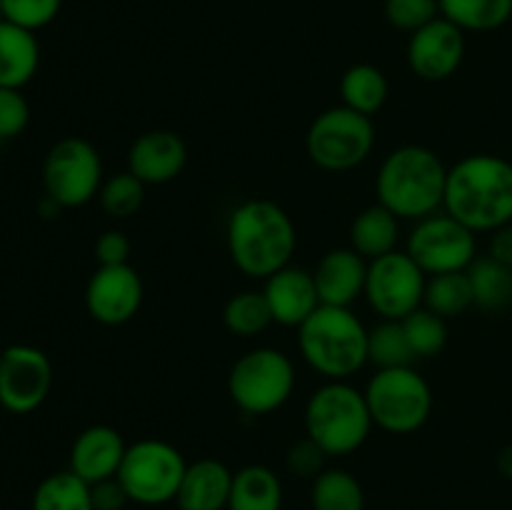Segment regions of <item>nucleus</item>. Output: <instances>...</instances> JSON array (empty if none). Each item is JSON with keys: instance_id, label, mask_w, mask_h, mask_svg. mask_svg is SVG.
Returning a JSON list of instances; mask_svg holds the SVG:
<instances>
[{"instance_id": "nucleus-1", "label": "nucleus", "mask_w": 512, "mask_h": 510, "mask_svg": "<svg viewBox=\"0 0 512 510\" xmlns=\"http://www.w3.org/2000/svg\"><path fill=\"white\" fill-rule=\"evenodd\" d=\"M225 243L240 273L268 280L290 265L298 248V230L288 210L275 200L250 198L230 213Z\"/></svg>"}, {"instance_id": "nucleus-2", "label": "nucleus", "mask_w": 512, "mask_h": 510, "mask_svg": "<svg viewBox=\"0 0 512 510\" xmlns=\"http://www.w3.org/2000/svg\"><path fill=\"white\" fill-rule=\"evenodd\" d=\"M443 210L478 233L512 223V163L493 153L465 155L448 168Z\"/></svg>"}, {"instance_id": "nucleus-3", "label": "nucleus", "mask_w": 512, "mask_h": 510, "mask_svg": "<svg viewBox=\"0 0 512 510\" xmlns=\"http://www.w3.org/2000/svg\"><path fill=\"white\" fill-rule=\"evenodd\" d=\"M448 168L425 145H400L380 163L375 178L378 203L400 220H423L440 213L445 203Z\"/></svg>"}, {"instance_id": "nucleus-4", "label": "nucleus", "mask_w": 512, "mask_h": 510, "mask_svg": "<svg viewBox=\"0 0 512 510\" xmlns=\"http://www.w3.org/2000/svg\"><path fill=\"white\" fill-rule=\"evenodd\" d=\"M298 348L325 380H350L368 365V328L350 308L318 305L298 328Z\"/></svg>"}, {"instance_id": "nucleus-5", "label": "nucleus", "mask_w": 512, "mask_h": 510, "mask_svg": "<svg viewBox=\"0 0 512 510\" xmlns=\"http://www.w3.org/2000/svg\"><path fill=\"white\" fill-rule=\"evenodd\" d=\"M373 428L365 390L350 385V380H328L305 403V435L328 458H343L360 450Z\"/></svg>"}, {"instance_id": "nucleus-6", "label": "nucleus", "mask_w": 512, "mask_h": 510, "mask_svg": "<svg viewBox=\"0 0 512 510\" xmlns=\"http://www.w3.org/2000/svg\"><path fill=\"white\" fill-rule=\"evenodd\" d=\"M295 365L283 350L253 348L240 355L228 373V395L245 415H270L283 408L295 390Z\"/></svg>"}, {"instance_id": "nucleus-7", "label": "nucleus", "mask_w": 512, "mask_h": 510, "mask_svg": "<svg viewBox=\"0 0 512 510\" xmlns=\"http://www.w3.org/2000/svg\"><path fill=\"white\" fill-rule=\"evenodd\" d=\"M365 400L373 423L393 435L418 433L433 413V388L413 365L378 370L365 385Z\"/></svg>"}, {"instance_id": "nucleus-8", "label": "nucleus", "mask_w": 512, "mask_h": 510, "mask_svg": "<svg viewBox=\"0 0 512 510\" xmlns=\"http://www.w3.org/2000/svg\"><path fill=\"white\" fill-rule=\"evenodd\" d=\"M375 145L373 118L345 105L323 110L305 135L308 158L328 173H348L370 158Z\"/></svg>"}, {"instance_id": "nucleus-9", "label": "nucleus", "mask_w": 512, "mask_h": 510, "mask_svg": "<svg viewBox=\"0 0 512 510\" xmlns=\"http://www.w3.org/2000/svg\"><path fill=\"white\" fill-rule=\"evenodd\" d=\"M185 470H188V460L175 445L158 438H145L128 445L118 480L128 493L130 503L153 508V505L173 503L178 498Z\"/></svg>"}, {"instance_id": "nucleus-10", "label": "nucleus", "mask_w": 512, "mask_h": 510, "mask_svg": "<svg viewBox=\"0 0 512 510\" xmlns=\"http://www.w3.org/2000/svg\"><path fill=\"white\" fill-rule=\"evenodd\" d=\"M103 158L90 140L68 135L43 160V188L60 208H83L103 188Z\"/></svg>"}, {"instance_id": "nucleus-11", "label": "nucleus", "mask_w": 512, "mask_h": 510, "mask_svg": "<svg viewBox=\"0 0 512 510\" xmlns=\"http://www.w3.org/2000/svg\"><path fill=\"white\" fill-rule=\"evenodd\" d=\"M405 253L428 278L463 273L478 258V235L443 210L415 223L405 243Z\"/></svg>"}, {"instance_id": "nucleus-12", "label": "nucleus", "mask_w": 512, "mask_h": 510, "mask_svg": "<svg viewBox=\"0 0 512 510\" xmlns=\"http://www.w3.org/2000/svg\"><path fill=\"white\" fill-rule=\"evenodd\" d=\"M428 275L405 250L375 258L368 263L365 300L383 320H405L423 308Z\"/></svg>"}, {"instance_id": "nucleus-13", "label": "nucleus", "mask_w": 512, "mask_h": 510, "mask_svg": "<svg viewBox=\"0 0 512 510\" xmlns=\"http://www.w3.org/2000/svg\"><path fill=\"white\" fill-rule=\"evenodd\" d=\"M53 388V363L35 345L3 348L0 360V405L8 413L28 415L48 400Z\"/></svg>"}, {"instance_id": "nucleus-14", "label": "nucleus", "mask_w": 512, "mask_h": 510, "mask_svg": "<svg viewBox=\"0 0 512 510\" xmlns=\"http://www.w3.org/2000/svg\"><path fill=\"white\" fill-rule=\"evenodd\" d=\"M145 288L143 278L130 263L100 265L85 285V308L100 325L118 328L140 313Z\"/></svg>"}, {"instance_id": "nucleus-15", "label": "nucleus", "mask_w": 512, "mask_h": 510, "mask_svg": "<svg viewBox=\"0 0 512 510\" xmlns=\"http://www.w3.org/2000/svg\"><path fill=\"white\" fill-rule=\"evenodd\" d=\"M465 60V30L438 15L433 23L410 33L408 65L420 80L440 83L453 78Z\"/></svg>"}, {"instance_id": "nucleus-16", "label": "nucleus", "mask_w": 512, "mask_h": 510, "mask_svg": "<svg viewBox=\"0 0 512 510\" xmlns=\"http://www.w3.org/2000/svg\"><path fill=\"white\" fill-rule=\"evenodd\" d=\"M188 165V145L173 130H148L128 150V170L145 185H165Z\"/></svg>"}, {"instance_id": "nucleus-17", "label": "nucleus", "mask_w": 512, "mask_h": 510, "mask_svg": "<svg viewBox=\"0 0 512 510\" xmlns=\"http://www.w3.org/2000/svg\"><path fill=\"white\" fill-rule=\"evenodd\" d=\"M125 450H128V443H125L118 428H113V425H90L73 440L68 470H73L88 485L115 478L120 465H123Z\"/></svg>"}, {"instance_id": "nucleus-18", "label": "nucleus", "mask_w": 512, "mask_h": 510, "mask_svg": "<svg viewBox=\"0 0 512 510\" xmlns=\"http://www.w3.org/2000/svg\"><path fill=\"white\" fill-rule=\"evenodd\" d=\"M263 295L268 300L273 320L283 328H300L320 305L313 273L305 268H295V265L270 275L265 280Z\"/></svg>"}, {"instance_id": "nucleus-19", "label": "nucleus", "mask_w": 512, "mask_h": 510, "mask_svg": "<svg viewBox=\"0 0 512 510\" xmlns=\"http://www.w3.org/2000/svg\"><path fill=\"white\" fill-rule=\"evenodd\" d=\"M368 263L353 248H333L315 265L313 278L318 288L320 305H338L350 308L360 295H365Z\"/></svg>"}, {"instance_id": "nucleus-20", "label": "nucleus", "mask_w": 512, "mask_h": 510, "mask_svg": "<svg viewBox=\"0 0 512 510\" xmlns=\"http://www.w3.org/2000/svg\"><path fill=\"white\" fill-rule=\"evenodd\" d=\"M233 470L215 458H200L188 463L178 490L180 510H228Z\"/></svg>"}, {"instance_id": "nucleus-21", "label": "nucleus", "mask_w": 512, "mask_h": 510, "mask_svg": "<svg viewBox=\"0 0 512 510\" xmlns=\"http://www.w3.org/2000/svg\"><path fill=\"white\" fill-rule=\"evenodd\" d=\"M40 68V43L33 30L0 18V88L23 90Z\"/></svg>"}, {"instance_id": "nucleus-22", "label": "nucleus", "mask_w": 512, "mask_h": 510, "mask_svg": "<svg viewBox=\"0 0 512 510\" xmlns=\"http://www.w3.org/2000/svg\"><path fill=\"white\" fill-rule=\"evenodd\" d=\"M400 218L390 213L385 205L375 203L365 208L350 225V248L365 260L383 258L398 250Z\"/></svg>"}, {"instance_id": "nucleus-23", "label": "nucleus", "mask_w": 512, "mask_h": 510, "mask_svg": "<svg viewBox=\"0 0 512 510\" xmlns=\"http://www.w3.org/2000/svg\"><path fill=\"white\" fill-rule=\"evenodd\" d=\"M228 510H283V483L268 465H245L233 475Z\"/></svg>"}, {"instance_id": "nucleus-24", "label": "nucleus", "mask_w": 512, "mask_h": 510, "mask_svg": "<svg viewBox=\"0 0 512 510\" xmlns=\"http://www.w3.org/2000/svg\"><path fill=\"white\" fill-rule=\"evenodd\" d=\"M388 95V78H385V73L378 65H350L343 73V78H340V98H343L345 108L358 110V113L368 115V118H373V115L383 110V105L388 103Z\"/></svg>"}, {"instance_id": "nucleus-25", "label": "nucleus", "mask_w": 512, "mask_h": 510, "mask_svg": "<svg viewBox=\"0 0 512 510\" xmlns=\"http://www.w3.org/2000/svg\"><path fill=\"white\" fill-rule=\"evenodd\" d=\"M470 285H473V298L480 310L500 313L512 305V268L490 258H475L468 268Z\"/></svg>"}, {"instance_id": "nucleus-26", "label": "nucleus", "mask_w": 512, "mask_h": 510, "mask_svg": "<svg viewBox=\"0 0 512 510\" xmlns=\"http://www.w3.org/2000/svg\"><path fill=\"white\" fill-rule=\"evenodd\" d=\"M440 15L465 33H493L512 18V0H438Z\"/></svg>"}, {"instance_id": "nucleus-27", "label": "nucleus", "mask_w": 512, "mask_h": 510, "mask_svg": "<svg viewBox=\"0 0 512 510\" xmlns=\"http://www.w3.org/2000/svg\"><path fill=\"white\" fill-rule=\"evenodd\" d=\"M33 510H95L90 485L73 470L50 473L35 488Z\"/></svg>"}, {"instance_id": "nucleus-28", "label": "nucleus", "mask_w": 512, "mask_h": 510, "mask_svg": "<svg viewBox=\"0 0 512 510\" xmlns=\"http://www.w3.org/2000/svg\"><path fill=\"white\" fill-rule=\"evenodd\" d=\"M313 510H365V490L353 473L325 468L310 488Z\"/></svg>"}, {"instance_id": "nucleus-29", "label": "nucleus", "mask_w": 512, "mask_h": 510, "mask_svg": "<svg viewBox=\"0 0 512 510\" xmlns=\"http://www.w3.org/2000/svg\"><path fill=\"white\" fill-rule=\"evenodd\" d=\"M423 305L440 315L443 320L458 318L465 310L475 305L473 298V285H470L468 270L463 273H443V275H430L425 283V300Z\"/></svg>"}, {"instance_id": "nucleus-30", "label": "nucleus", "mask_w": 512, "mask_h": 510, "mask_svg": "<svg viewBox=\"0 0 512 510\" xmlns=\"http://www.w3.org/2000/svg\"><path fill=\"white\" fill-rule=\"evenodd\" d=\"M415 360L418 355L405 335L403 320H383L368 330V363L378 370L408 368Z\"/></svg>"}, {"instance_id": "nucleus-31", "label": "nucleus", "mask_w": 512, "mask_h": 510, "mask_svg": "<svg viewBox=\"0 0 512 510\" xmlns=\"http://www.w3.org/2000/svg\"><path fill=\"white\" fill-rule=\"evenodd\" d=\"M223 323L238 338H255L275 323L263 290H243L225 303Z\"/></svg>"}, {"instance_id": "nucleus-32", "label": "nucleus", "mask_w": 512, "mask_h": 510, "mask_svg": "<svg viewBox=\"0 0 512 510\" xmlns=\"http://www.w3.org/2000/svg\"><path fill=\"white\" fill-rule=\"evenodd\" d=\"M100 208L105 215L115 220H125L143 208L145 200V183H140L130 170L118 175H110L98 193Z\"/></svg>"}, {"instance_id": "nucleus-33", "label": "nucleus", "mask_w": 512, "mask_h": 510, "mask_svg": "<svg viewBox=\"0 0 512 510\" xmlns=\"http://www.w3.org/2000/svg\"><path fill=\"white\" fill-rule=\"evenodd\" d=\"M403 328L418 358H435L448 345V320L435 315L425 305L403 320Z\"/></svg>"}, {"instance_id": "nucleus-34", "label": "nucleus", "mask_w": 512, "mask_h": 510, "mask_svg": "<svg viewBox=\"0 0 512 510\" xmlns=\"http://www.w3.org/2000/svg\"><path fill=\"white\" fill-rule=\"evenodd\" d=\"M60 8L63 0H0V18L38 33L58 18Z\"/></svg>"}, {"instance_id": "nucleus-35", "label": "nucleus", "mask_w": 512, "mask_h": 510, "mask_svg": "<svg viewBox=\"0 0 512 510\" xmlns=\"http://www.w3.org/2000/svg\"><path fill=\"white\" fill-rule=\"evenodd\" d=\"M440 15L438 0H385V18L395 30L415 33Z\"/></svg>"}, {"instance_id": "nucleus-36", "label": "nucleus", "mask_w": 512, "mask_h": 510, "mask_svg": "<svg viewBox=\"0 0 512 510\" xmlns=\"http://www.w3.org/2000/svg\"><path fill=\"white\" fill-rule=\"evenodd\" d=\"M30 125V103L23 90L0 88V140H13Z\"/></svg>"}, {"instance_id": "nucleus-37", "label": "nucleus", "mask_w": 512, "mask_h": 510, "mask_svg": "<svg viewBox=\"0 0 512 510\" xmlns=\"http://www.w3.org/2000/svg\"><path fill=\"white\" fill-rule=\"evenodd\" d=\"M325 458H328V455L323 453V448L305 435L303 440H298V443L288 450L285 463H288L290 473L298 475V478L315 480L325 470Z\"/></svg>"}, {"instance_id": "nucleus-38", "label": "nucleus", "mask_w": 512, "mask_h": 510, "mask_svg": "<svg viewBox=\"0 0 512 510\" xmlns=\"http://www.w3.org/2000/svg\"><path fill=\"white\" fill-rule=\"evenodd\" d=\"M95 260L100 265H125L130 260V240L123 230H105L95 240Z\"/></svg>"}, {"instance_id": "nucleus-39", "label": "nucleus", "mask_w": 512, "mask_h": 510, "mask_svg": "<svg viewBox=\"0 0 512 510\" xmlns=\"http://www.w3.org/2000/svg\"><path fill=\"white\" fill-rule=\"evenodd\" d=\"M90 495H93V508L95 510H123L130 503L128 493L120 485L118 475L108 480H100V483L90 485Z\"/></svg>"}, {"instance_id": "nucleus-40", "label": "nucleus", "mask_w": 512, "mask_h": 510, "mask_svg": "<svg viewBox=\"0 0 512 510\" xmlns=\"http://www.w3.org/2000/svg\"><path fill=\"white\" fill-rule=\"evenodd\" d=\"M488 255L512 268V223L503 225V228H498L495 233H490V253Z\"/></svg>"}, {"instance_id": "nucleus-41", "label": "nucleus", "mask_w": 512, "mask_h": 510, "mask_svg": "<svg viewBox=\"0 0 512 510\" xmlns=\"http://www.w3.org/2000/svg\"><path fill=\"white\" fill-rule=\"evenodd\" d=\"M498 470L505 475V478L512 480V445L500 450L498 455Z\"/></svg>"}, {"instance_id": "nucleus-42", "label": "nucleus", "mask_w": 512, "mask_h": 510, "mask_svg": "<svg viewBox=\"0 0 512 510\" xmlns=\"http://www.w3.org/2000/svg\"><path fill=\"white\" fill-rule=\"evenodd\" d=\"M0 360H3V348H0Z\"/></svg>"}]
</instances>
